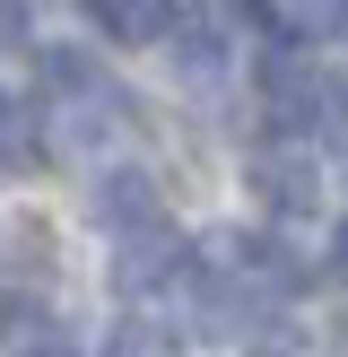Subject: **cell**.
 Returning a JSON list of instances; mask_svg holds the SVG:
<instances>
[{"instance_id": "obj_1", "label": "cell", "mask_w": 348, "mask_h": 357, "mask_svg": "<svg viewBox=\"0 0 348 357\" xmlns=\"http://www.w3.org/2000/svg\"><path fill=\"white\" fill-rule=\"evenodd\" d=\"M253 183H261V201H270L278 218H305V209L322 201V166H313V139L270 131V139L253 149Z\"/></svg>"}, {"instance_id": "obj_2", "label": "cell", "mask_w": 348, "mask_h": 357, "mask_svg": "<svg viewBox=\"0 0 348 357\" xmlns=\"http://www.w3.org/2000/svg\"><path fill=\"white\" fill-rule=\"evenodd\" d=\"M296 44V35H287ZM278 44L270 61H261V114H270V131H296V139H313V122H322V105L340 96V87H322L313 79L305 61H296V52Z\"/></svg>"}, {"instance_id": "obj_3", "label": "cell", "mask_w": 348, "mask_h": 357, "mask_svg": "<svg viewBox=\"0 0 348 357\" xmlns=\"http://www.w3.org/2000/svg\"><path fill=\"white\" fill-rule=\"evenodd\" d=\"M87 209H96V227H113V236H148V227H166V192H157L148 166H104L96 183H87Z\"/></svg>"}, {"instance_id": "obj_4", "label": "cell", "mask_w": 348, "mask_h": 357, "mask_svg": "<svg viewBox=\"0 0 348 357\" xmlns=\"http://www.w3.org/2000/svg\"><path fill=\"white\" fill-rule=\"evenodd\" d=\"M113 288H122V296H166V305H174V288H200V271H191L183 244H166V236L148 227V236H131V253L113 261Z\"/></svg>"}, {"instance_id": "obj_5", "label": "cell", "mask_w": 348, "mask_h": 357, "mask_svg": "<svg viewBox=\"0 0 348 357\" xmlns=\"http://www.w3.org/2000/svg\"><path fill=\"white\" fill-rule=\"evenodd\" d=\"M79 9L104 26V44H157V35L174 26L166 0H79Z\"/></svg>"}, {"instance_id": "obj_6", "label": "cell", "mask_w": 348, "mask_h": 357, "mask_svg": "<svg viewBox=\"0 0 348 357\" xmlns=\"http://www.w3.org/2000/svg\"><path fill=\"white\" fill-rule=\"evenodd\" d=\"M287 35H296V44H348V0H296Z\"/></svg>"}, {"instance_id": "obj_7", "label": "cell", "mask_w": 348, "mask_h": 357, "mask_svg": "<svg viewBox=\"0 0 348 357\" xmlns=\"http://www.w3.org/2000/svg\"><path fill=\"white\" fill-rule=\"evenodd\" d=\"M104 357H174V323H113Z\"/></svg>"}, {"instance_id": "obj_8", "label": "cell", "mask_w": 348, "mask_h": 357, "mask_svg": "<svg viewBox=\"0 0 348 357\" xmlns=\"http://www.w3.org/2000/svg\"><path fill=\"white\" fill-rule=\"evenodd\" d=\"M26 323H44V305H26V296H0V340H17Z\"/></svg>"}, {"instance_id": "obj_9", "label": "cell", "mask_w": 348, "mask_h": 357, "mask_svg": "<svg viewBox=\"0 0 348 357\" xmlns=\"http://www.w3.org/2000/svg\"><path fill=\"white\" fill-rule=\"evenodd\" d=\"M0 44H26V0H0ZM35 52V44H26Z\"/></svg>"}, {"instance_id": "obj_10", "label": "cell", "mask_w": 348, "mask_h": 357, "mask_svg": "<svg viewBox=\"0 0 348 357\" xmlns=\"http://www.w3.org/2000/svg\"><path fill=\"white\" fill-rule=\"evenodd\" d=\"M0 157H17V105L0 96Z\"/></svg>"}, {"instance_id": "obj_11", "label": "cell", "mask_w": 348, "mask_h": 357, "mask_svg": "<svg viewBox=\"0 0 348 357\" xmlns=\"http://www.w3.org/2000/svg\"><path fill=\"white\" fill-rule=\"evenodd\" d=\"M331 271L348 279V227H340V236H331Z\"/></svg>"}, {"instance_id": "obj_12", "label": "cell", "mask_w": 348, "mask_h": 357, "mask_svg": "<svg viewBox=\"0 0 348 357\" xmlns=\"http://www.w3.org/2000/svg\"><path fill=\"white\" fill-rule=\"evenodd\" d=\"M17 357H70V349L61 340H35V349H17Z\"/></svg>"}, {"instance_id": "obj_13", "label": "cell", "mask_w": 348, "mask_h": 357, "mask_svg": "<svg viewBox=\"0 0 348 357\" xmlns=\"http://www.w3.org/2000/svg\"><path fill=\"white\" fill-rule=\"evenodd\" d=\"M261 357H287V349H261Z\"/></svg>"}]
</instances>
